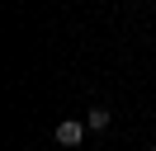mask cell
I'll use <instances>...</instances> for the list:
<instances>
[{"mask_svg": "<svg viewBox=\"0 0 156 151\" xmlns=\"http://www.w3.org/2000/svg\"><path fill=\"white\" fill-rule=\"evenodd\" d=\"M85 118H62L57 123V142H62V146H80V142H85Z\"/></svg>", "mask_w": 156, "mask_h": 151, "instance_id": "obj_1", "label": "cell"}, {"mask_svg": "<svg viewBox=\"0 0 156 151\" xmlns=\"http://www.w3.org/2000/svg\"><path fill=\"white\" fill-rule=\"evenodd\" d=\"M85 128H90V132H104V128H109V109H104V104H95V109L85 113Z\"/></svg>", "mask_w": 156, "mask_h": 151, "instance_id": "obj_2", "label": "cell"}, {"mask_svg": "<svg viewBox=\"0 0 156 151\" xmlns=\"http://www.w3.org/2000/svg\"><path fill=\"white\" fill-rule=\"evenodd\" d=\"M151 151H156V146H151Z\"/></svg>", "mask_w": 156, "mask_h": 151, "instance_id": "obj_3", "label": "cell"}]
</instances>
